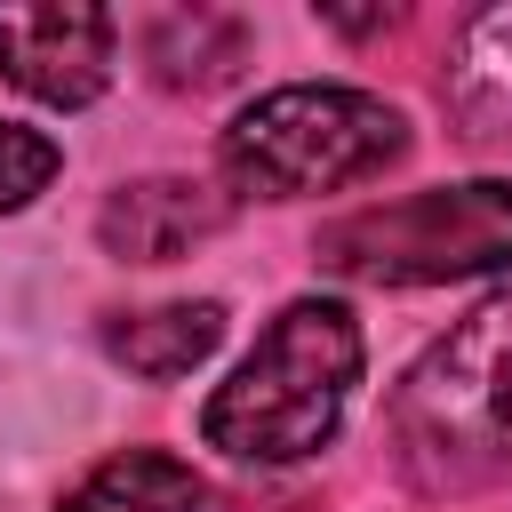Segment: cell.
<instances>
[{"label":"cell","mask_w":512,"mask_h":512,"mask_svg":"<svg viewBox=\"0 0 512 512\" xmlns=\"http://www.w3.org/2000/svg\"><path fill=\"white\" fill-rule=\"evenodd\" d=\"M352 384H360V320L328 296H296L232 368V384L208 392L200 440L240 464H304L336 440Z\"/></svg>","instance_id":"1"},{"label":"cell","mask_w":512,"mask_h":512,"mask_svg":"<svg viewBox=\"0 0 512 512\" xmlns=\"http://www.w3.org/2000/svg\"><path fill=\"white\" fill-rule=\"evenodd\" d=\"M392 432L416 480H512V288L472 304L392 392Z\"/></svg>","instance_id":"2"},{"label":"cell","mask_w":512,"mask_h":512,"mask_svg":"<svg viewBox=\"0 0 512 512\" xmlns=\"http://www.w3.org/2000/svg\"><path fill=\"white\" fill-rule=\"evenodd\" d=\"M408 152L400 104L368 88H272L224 128V176L256 200H304L344 192Z\"/></svg>","instance_id":"3"},{"label":"cell","mask_w":512,"mask_h":512,"mask_svg":"<svg viewBox=\"0 0 512 512\" xmlns=\"http://www.w3.org/2000/svg\"><path fill=\"white\" fill-rule=\"evenodd\" d=\"M312 256L336 280H368V288H432V280L496 272V264H512V184L472 176V184H432V192L384 200V208H352V216L320 224Z\"/></svg>","instance_id":"4"},{"label":"cell","mask_w":512,"mask_h":512,"mask_svg":"<svg viewBox=\"0 0 512 512\" xmlns=\"http://www.w3.org/2000/svg\"><path fill=\"white\" fill-rule=\"evenodd\" d=\"M120 24L80 0H0V72L40 104H96L112 80Z\"/></svg>","instance_id":"5"},{"label":"cell","mask_w":512,"mask_h":512,"mask_svg":"<svg viewBox=\"0 0 512 512\" xmlns=\"http://www.w3.org/2000/svg\"><path fill=\"white\" fill-rule=\"evenodd\" d=\"M208 232H224V200L192 176H144V184H120L96 216V240L120 256V264H176L184 248H200Z\"/></svg>","instance_id":"6"},{"label":"cell","mask_w":512,"mask_h":512,"mask_svg":"<svg viewBox=\"0 0 512 512\" xmlns=\"http://www.w3.org/2000/svg\"><path fill=\"white\" fill-rule=\"evenodd\" d=\"M216 336H224V304L200 296V304L120 312V320L104 328V352H112L120 368H136V376H184V368H200V360L216 352Z\"/></svg>","instance_id":"7"},{"label":"cell","mask_w":512,"mask_h":512,"mask_svg":"<svg viewBox=\"0 0 512 512\" xmlns=\"http://www.w3.org/2000/svg\"><path fill=\"white\" fill-rule=\"evenodd\" d=\"M240 16H216V8H168L144 24V56H152V80L160 88H216L240 72Z\"/></svg>","instance_id":"8"},{"label":"cell","mask_w":512,"mask_h":512,"mask_svg":"<svg viewBox=\"0 0 512 512\" xmlns=\"http://www.w3.org/2000/svg\"><path fill=\"white\" fill-rule=\"evenodd\" d=\"M448 104L472 136L512 128V8H488V16L464 24L456 64H448Z\"/></svg>","instance_id":"9"},{"label":"cell","mask_w":512,"mask_h":512,"mask_svg":"<svg viewBox=\"0 0 512 512\" xmlns=\"http://www.w3.org/2000/svg\"><path fill=\"white\" fill-rule=\"evenodd\" d=\"M64 512H200V480L160 448H128V456H104L64 496Z\"/></svg>","instance_id":"10"},{"label":"cell","mask_w":512,"mask_h":512,"mask_svg":"<svg viewBox=\"0 0 512 512\" xmlns=\"http://www.w3.org/2000/svg\"><path fill=\"white\" fill-rule=\"evenodd\" d=\"M56 160H64V152H56L40 128H16V120H0V216H8V208H24L32 192H48Z\"/></svg>","instance_id":"11"}]
</instances>
